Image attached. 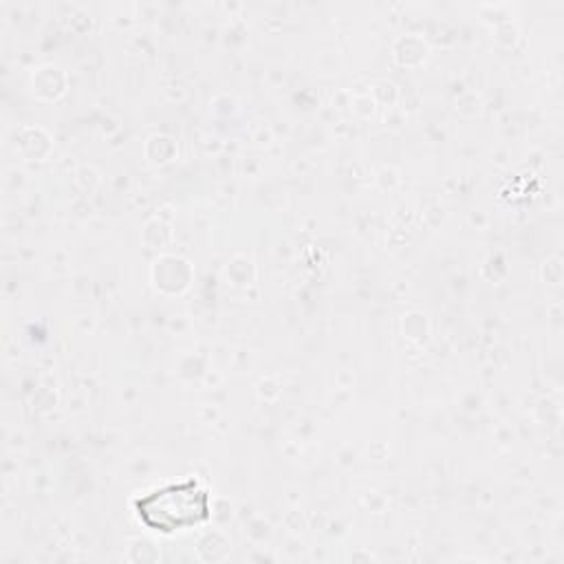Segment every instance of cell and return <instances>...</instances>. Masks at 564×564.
I'll return each mask as SVG.
<instances>
[{
    "label": "cell",
    "mask_w": 564,
    "mask_h": 564,
    "mask_svg": "<svg viewBox=\"0 0 564 564\" xmlns=\"http://www.w3.org/2000/svg\"><path fill=\"white\" fill-rule=\"evenodd\" d=\"M139 518L156 531H174L203 522L209 511L207 491L194 480L167 485L137 502Z\"/></svg>",
    "instance_id": "1"
}]
</instances>
